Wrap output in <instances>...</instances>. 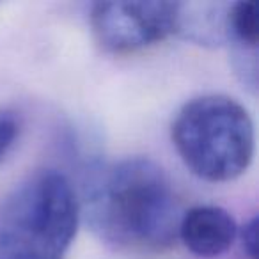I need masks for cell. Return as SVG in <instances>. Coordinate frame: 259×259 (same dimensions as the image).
<instances>
[{"instance_id": "obj_1", "label": "cell", "mask_w": 259, "mask_h": 259, "mask_svg": "<svg viewBox=\"0 0 259 259\" xmlns=\"http://www.w3.org/2000/svg\"><path fill=\"white\" fill-rule=\"evenodd\" d=\"M80 211L100 240L130 252L170 248L183 217L172 181L146 156H130L91 170Z\"/></svg>"}, {"instance_id": "obj_2", "label": "cell", "mask_w": 259, "mask_h": 259, "mask_svg": "<svg viewBox=\"0 0 259 259\" xmlns=\"http://www.w3.org/2000/svg\"><path fill=\"white\" fill-rule=\"evenodd\" d=\"M78 219L80 201L64 174H32L0 206V259H64Z\"/></svg>"}, {"instance_id": "obj_3", "label": "cell", "mask_w": 259, "mask_h": 259, "mask_svg": "<svg viewBox=\"0 0 259 259\" xmlns=\"http://www.w3.org/2000/svg\"><path fill=\"white\" fill-rule=\"evenodd\" d=\"M170 134L185 165L213 183L240 178L254 156V122L247 108L226 94H204L185 103Z\"/></svg>"}, {"instance_id": "obj_4", "label": "cell", "mask_w": 259, "mask_h": 259, "mask_svg": "<svg viewBox=\"0 0 259 259\" xmlns=\"http://www.w3.org/2000/svg\"><path fill=\"white\" fill-rule=\"evenodd\" d=\"M178 2H98L91 9V27L98 45L117 55L134 54L180 30Z\"/></svg>"}, {"instance_id": "obj_5", "label": "cell", "mask_w": 259, "mask_h": 259, "mask_svg": "<svg viewBox=\"0 0 259 259\" xmlns=\"http://www.w3.org/2000/svg\"><path fill=\"white\" fill-rule=\"evenodd\" d=\"M238 234L233 215L220 206H195L183 213L178 238L199 257H219L231 248Z\"/></svg>"}, {"instance_id": "obj_6", "label": "cell", "mask_w": 259, "mask_h": 259, "mask_svg": "<svg viewBox=\"0 0 259 259\" xmlns=\"http://www.w3.org/2000/svg\"><path fill=\"white\" fill-rule=\"evenodd\" d=\"M226 34L241 50L255 52L259 41V15L255 2L240 0L227 8Z\"/></svg>"}, {"instance_id": "obj_7", "label": "cell", "mask_w": 259, "mask_h": 259, "mask_svg": "<svg viewBox=\"0 0 259 259\" xmlns=\"http://www.w3.org/2000/svg\"><path fill=\"white\" fill-rule=\"evenodd\" d=\"M20 132V122L16 115L9 110H0V162L6 158L13 148Z\"/></svg>"}, {"instance_id": "obj_8", "label": "cell", "mask_w": 259, "mask_h": 259, "mask_svg": "<svg viewBox=\"0 0 259 259\" xmlns=\"http://www.w3.org/2000/svg\"><path fill=\"white\" fill-rule=\"evenodd\" d=\"M257 224L255 219H252L241 231V240H243V248L250 259H255V247H257Z\"/></svg>"}]
</instances>
